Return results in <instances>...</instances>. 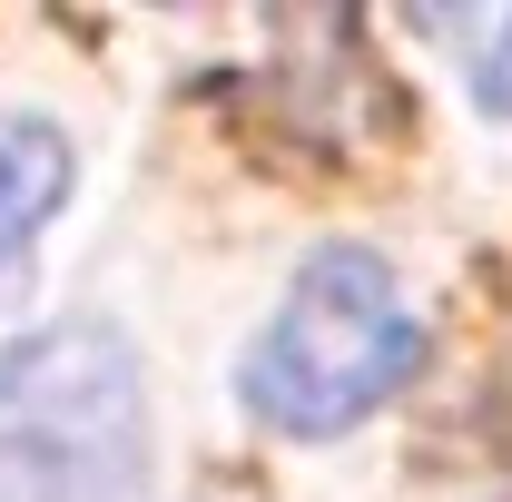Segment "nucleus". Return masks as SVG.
<instances>
[{
    "mask_svg": "<svg viewBox=\"0 0 512 502\" xmlns=\"http://www.w3.org/2000/svg\"><path fill=\"white\" fill-rule=\"evenodd\" d=\"M424 365V315L404 306V286L365 247H316L296 266L276 325L247 355V404L276 434H355L384 394H404Z\"/></svg>",
    "mask_w": 512,
    "mask_h": 502,
    "instance_id": "1",
    "label": "nucleus"
},
{
    "mask_svg": "<svg viewBox=\"0 0 512 502\" xmlns=\"http://www.w3.org/2000/svg\"><path fill=\"white\" fill-rule=\"evenodd\" d=\"M138 473L148 404L109 325H40L0 355V502H128Z\"/></svg>",
    "mask_w": 512,
    "mask_h": 502,
    "instance_id": "2",
    "label": "nucleus"
},
{
    "mask_svg": "<svg viewBox=\"0 0 512 502\" xmlns=\"http://www.w3.org/2000/svg\"><path fill=\"white\" fill-rule=\"evenodd\" d=\"M69 197V138L30 109H0V256L30 247V227Z\"/></svg>",
    "mask_w": 512,
    "mask_h": 502,
    "instance_id": "3",
    "label": "nucleus"
},
{
    "mask_svg": "<svg viewBox=\"0 0 512 502\" xmlns=\"http://www.w3.org/2000/svg\"><path fill=\"white\" fill-rule=\"evenodd\" d=\"M483 109H503V119H512V20L493 30V50H483Z\"/></svg>",
    "mask_w": 512,
    "mask_h": 502,
    "instance_id": "4",
    "label": "nucleus"
}]
</instances>
